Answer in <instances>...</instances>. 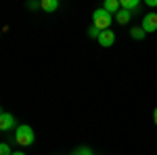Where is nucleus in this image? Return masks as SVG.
Here are the masks:
<instances>
[{
	"label": "nucleus",
	"instance_id": "18",
	"mask_svg": "<svg viewBox=\"0 0 157 155\" xmlns=\"http://www.w3.org/2000/svg\"><path fill=\"white\" fill-rule=\"evenodd\" d=\"M73 155H75V153H73Z\"/></svg>",
	"mask_w": 157,
	"mask_h": 155
},
{
	"label": "nucleus",
	"instance_id": "7",
	"mask_svg": "<svg viewBox=\"0 0 157 155\" xmlns=\"http://www.w3.org/2000/svg\"><path fill=\"white\" fill-rule=\"evenodd\" d=\"M40 9L46 11V13L57 11V9H59V0H42V2H40Z\"/></svg>",
	"mask_w": 157,
	"mask_h": 155
},
{
	"label": "nucleus",
	"instance_id": "14",
	"mask_svg": "<svg viewBox=\"0 0 157 155\" xmlns=\"http://www.w3.org/2000/svg\"><path fill=\"white\" fill-rule=\"evenodd\" d=\"M40 6V2H27V9H38Z\"/></svg>",
	"mask_w": 157,
	"mask_h": 155
},
{
	"label": "nucleus",
	"instance_id": "5",
	"mask_svg": "<svg viewBox=\"0 0 157 155\" xmlns=\"http://www.w3.org/2000/svg\"><path fill=\"white\" fill-rule=\"evenodd\" d=\"M113 42H115V34H113L111 29L101 32V36H98V44H101V46H111Z\"/></svg>",
	"mask_w": 157,
	"mask_h": 155
},
{
	"label": "nucleus",
	"instance_id": "3",
	"mask_svg": "<svg viewBox=\"0 0 157 155\" xmlns=\"http://www.w3.org/2000/svg\"><path fill=\"white\" fill-rule=\"evenodd\" d=\"M15 126H17V118H15L13 113L2 111V113H0V130H2V132H9V130H13Z\"/></svg>",
	"mask_w": 157,
	"mask_h": 155
},
{
	"label": "nucleus",
	"instance_id": "4",
	"mask_svg": "<svg viewBox=\"0 0 157 155\" xmlns=\"http://www.w3.org/2000/svg\"><path fill=\"white\" fill-rule=\"evenodd\" d=\"M140 27L145 29L147 34H153L157 29V13H147L145 17H143V23H140Z\"/></svg>",
	"mask_w": 157,
	"mask_h": 155
},
{
	"label": "nucleus",
	"instance_id": "17",
	"mask_svg": "<svg viewBox=\"0 0 157 155\" xmlns=\"http://www.w3.org/2000/svg\"><path fill=\"white\" fill-rule=\"evenodd\" d=\"M13 155H25L23 151H13Z\"/></svg>",
	"mask_w": 157,
	"mask_h": 155
},
{
	"label": "nucleus",
	"instance_id": "16",
	"mask_svg": "<svg viewBox=\"0 0 157 155\" xmlns=\"http://www.w3.org/2000/svg\"><path fill=\"white\" fill-rule=\"evenodd\" d=\"M153 122H155V126H157V107H155V111H153Z\"/></svg>",
	"mask_w": 157,
	"mask_h": 155
},
{
	"label": "nucleus",
	"instance_id": "12",
	"mask_svg": "<svg viewBox=\"0 0 157 155\" xmlns=\"http://www.w3.org/2000/svg\"><path fill=\"white\" fill-rule=\"evenodd\" d=\"M0 155H13L11 147H9L6 143H2V145H0Z\"/></svg>",
	"mask_w": 157,
	"mask_h": 155
},
{
	"label": "nucleus",
	"instance_id": "6",
	"mask_svg": "<svg viewBox=\"0 0 157 155\" xmlns=\"http://www.w3.org/2000/svg\"><path fill=\"white\" fill-rule=\"evenodd\" d=\"M103 9H105L107 13H111V15L115 17V15H117V13L121 11V2H120V0H105Z\"/></svg>",
	"mask_w": 157,
	"mask_h": 155
},
{
	"label": "nucleus",
	"instance_id": "9",
	"mask_svg": "<svg viewBox=\"0 0 157 155\" xmlns=\"http://www.w3.org/2000/svg\"><path fill=\"white\" fill-rule=\"evenodd\" d=\"M130 36H132L134 40H143V38L147 36V32L140 27V25H138V27H132V29H130Z\"/></svg>",
	"mask_w": 157,
	"mask_h": 155
},
{
	"label": "nucleus",
	"instance_id": "10",
	"mask_svg": "<svg viewBox=\"0 0 157 155\" xmlns=\"http://www.w3.org/2000/svg\"><path fill=\"white\" fill-rule=\"evenodd\" d=\"M138 6V0H121V9H126V11H132Z\"/></svg>",
	"mask_w": 157,
	"mask_h": 155
},
{
	"label": "nucleus",
	"instance_id": "2",
	"mask_svg": "<svg viewBox=\"0 0 157 155\" xmlns=\"http://www.w3.org/2000/svg\"><path fill=\"white\" fill-rule=\"evenodd\" d=\"M15 141L17 145H21V147H29V145L34 143V130L29 128V126H17L15 128Z\"/></svg>",
	"mask_w": 157,
	"mask_h": 155
},
{
	"label": "nucleus",
	"instance_id": "1",
	"mask_svg": "<svg viewBox=\"0 0 157 155\" xmlns=\"http://www.w3.org/2000/svg\"><path fill=\"white\" fill-rule=\"evenodd\" d=\"M111 21H113V15H111V13H107L103 6H101V9H97V11H94V15H92V23H94V27H98L101 32L109 29Z\"/></svg>",
	"mask_w": 157,
	"mask_h": 155
},
{
	"label": "nucleus",
	"instance_id": "13",
	"mask_svg": "<svg viewBox=\"0 0 157 155\" xmlns=\"http://www.w3.org/2000/svg\"><path fill=\"white\" fill-rule=\"evenodd\" d=\"M75 155H92V151H90L88 147H80V149L75 151Z\"/></svg>",
	"mask_w": 157,
	"mask_h": 155
},
{
	"label": "nucleus",
	"instance_id": "8",
	"mask_svg": "<svg viewBox=\"0 0 157 155\" xmlns=\"http://www.w3.org/2000/svg\"><path fill=\"white\" fill-rule=\"evenodd\" d=\"M115 19H117V23H121V25H126L128 21H130V11H126V9H121L117 15H115Z\"/></svg>",
	"mask_w": 157,
	"mask_h": 155
},
{
	"label": "nucleus",
	"instance_id": "11",
	"mask_svg": "<svg viewBox=\"0 0 157 155\" xmlns=\"http://www.w3.org/2000/svg\"><path fill=\"white\" fill-rule=\"evenodd\" d=\"M88 36H90V38H97V40H98V36H101V29H98V27H94V25H92V27H90V29H88Z\"/></svg>",
	"mask_w": 157,
	"mask_h": 155
},
{
	"label": "nucleus",
	"instance_id": "15",
	"mask_svg": "<svg viewBox=\"0 0 157 155\" xmlns=\"http://www.w3.org/2000/svg\"><path fill=\"white\" fill-rule=\"evenodd\" d=\"M147 6H157V0H147Z\"/></svg>",
	"mask_w": 157,
	"mask_h": 155
}]
</instances>
